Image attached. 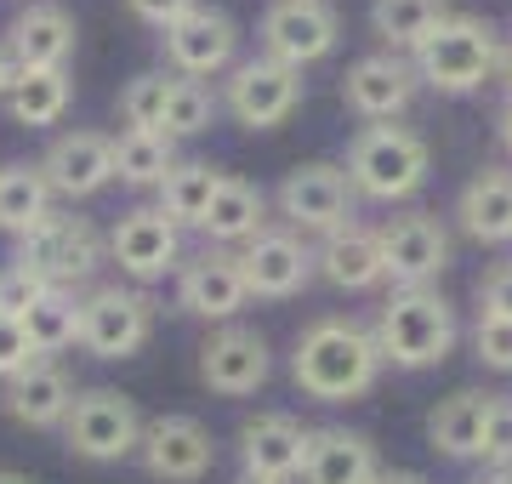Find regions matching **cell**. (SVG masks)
<instances>
[{
	"label": "cell",
	"mask_w": 512,
	"mask_h": 484,
	"mask_svg": "<svg viewBox=\"0 0 512 484\" xmlns=\"http://www.w3.org/2000/svg\"><path fill=\"white\" fill-rule=\"evenodd\" d=\"M40 171L57 200H92L97 188L114 183V137L103 131H63L40 154Z\"/></svg>",
	"instance_id": "obj_20"
},
{
	"label": "cell",
	"mask_w": 512,
	"mask_h": 484,
	"mask_svg": "<svg viewBox=\"0 0 512 484\" xmlns=\"http://www.w3.org/2000/svg\"><path fill=\"white\" fill-rule=\"evenodd\" d=\"M63 445L80 462H126L143 445V410L120 388H80L63 416Z\"/></svg>",
	"instance_id": "obj_6"
},
{
	"label": "cell",
	"mask_w": 512,
	"mask_h": 484,
	"mask_svg": "<svg viewBox=\"0 0 512 484\" xmlns=\"http://www.w3.org/2000/svg\"><path fill=\"white\" fill-rule=\"evenodd\" d=\"M382 245V274L393 280V291H421L450 268V234L433 211H399L376 228Z\"/></svg>",
	"instance_id": "obj_11"
},
{
	"label": "cell",
	"mask_w": 512,
	"mask_h": 484,
	"mask_svg": "<svg viewBox=\"0 0 512 484\" xmlns=\"http://www.w3.org/2000/svg\"><path fill=\"white\" fill-rule=\"evenodd\" d=\"M171 86H177V75H165V69H143V75H131L126 92H120V120H126L131 131H160Z\"/></svg>",
	"instance_id": "obj_35"
},
{
	"label": "cell",
	"mask_w": 512,
	"mask_h": 484,
	"mask_svg": "<svg viewBox=\"0 0 512 484\" xmlns=\"http://www.w3.org/2000/svg\"><path fill=\"white\" fill-rule=\"evenodd\" d=\"M313 268H319V280L336 285V291H370V285H382V245H376V228H336L319 240L313 251Z\"/></svg>",
	"instance_id": "obj_24"
},
{
	"label": "cell",
	"mask_w": 512,
	"mask_h": 484,
	"mask_svg": "<svg viewBox=\"0 0 512 484\" xmlns=\"http://www.w3.org/2000/svg\"><path fill=\"white\" fill-rule=\"evenodd\" d=\"M40 291H46V285H40L29 268H18V262L0 268V319H23L40 302Z\"/></svg>",
	"instance_id": "obj_38"
},
{
	"label": "cell",
	"mask_w": 512,
	"mask_h": 484,
	"mask_svg": "<svg viewBox=\"0 0 512 484\" xmlns=\"http://www.w3.org/2000/svg\"><path fill=\"white\" fill-rule=\"evenodd\" d=\"M131 12H137V18L148 23V29H171V23L177 18H188V12H194V6H200V0H126Z\"/></svg>",
	"instance_id": "obj_41"
},
{
	"label": "cell",
	"mask_w": 512,
	"mask_h": 484,
	"mask_svg": "<svg viewBox=\"0 0 512 484\" xmlns=\"http://www.w3.org/2000/svg\"><path fill=\"white\" fill-rule=\"evenodd\" d=\"M177 166V143L165 131H120L114 137V177L126 188H160L165 171Z\"/></svg>",
	"instance_id": "obj_33"
},
{
	"label": "cell",
	"mask_w": 512,
	"mask_h": 484,
	"mask_svg": "<svg viewBox=\"0 0 512 484\" xmlns=\"http://www.w3.org/2000/svg\"><path fill=\"white\" fill-rule=\"evenodd\" d=\"M160 46L177 80H211L239 63V23L217 6H194L188 18L160 29Z\"/></svg>",
	"instance_id": "obj_13"
},
{
	"label": "cell",
	"mask_w": 512,
	"mask_h": 484,
	"mask_svg": "<svg viewBox=\"0 0 512 484\" xmlns=\"http://www.w3.org/2000/svg\"><path fill=\"white\" fill-rule=\"evenodd\" d=\"M376 348H382V365H399V371H433L450 359L456 348V308L444 291L421 285V291H393L376 314Z\"/></svg>",
	"instance_id": "obj_2"
},
{
	"label": "cell",
	"mask_w": 512,
	"mask_h": 484,
	"mask_svg": "<svg viewBox=\"0 0 512 484\" xmlns=\"http://www.w3.org/2000/svg\"><path fill=\"white\" fill-rule=\"evenodd\" d=\"M35 342H29V331H23L18 319H0V382H12L18 371H29L35 365Z\"/></svg>",
	"instance_id": "obj_39"
},
{
	"label": "cell",
	"mask_w": 512,
	"mask_h": 484,
	"mask_svg": "<svg viewBox=\"0 0 512 484\" xmlns=\"http://www.w3.org/2000/svg\"><path fill=\"white\" fill-rule=\"evenodd\" d=\"M495 80H501V86L512 92V35L501 40V57H495Z\"/></svg>",
	"instance_id": "obj_42"
},
{
	"label": "cell",
	"mask_w": 512,
	"mask_h": 484,
	"mask_svg": "<svg viewBox=\"0 0 512 484\" xmlns=\"http://www.w3.org/2000/svg\"><path fill=\"white\" fill-rule=\"evenodd\" d=\"M29 6H35V0H29Z\"/></svg>",
	"instance_id": "obj_49"
},
{
	"label": "cell",
	"mask_w": 512,
	"mask_h": 484,
	"mask_svg": "<svg viewBox=\"0 0 512 484\" xmlns=\"http://www.w3.org/2000/svg\"><path fill=\"white\" fill-rule=\"evenodd\" d=\"M456 217L478 245H507L512 240V171L507 166L473 171L456 200Z\"/></svg>",
	"instance_id": "obj_26"
},
{
	"label": "cell",
	"mask_w": 512,
	"mask_h": 484,
	"mask_svg": "<svg viewBox=\"0 0 512 484\" xmlns=\"http://www.w3.org/2000/svg\"><path fill=\"white\" fill-rule=\"evenodd\" d=\"M74 376L57 359H35L29 371H18L12 382H0V410L18 428H63V416L74 405Z\"/></svg>",
	"instance_id": "obj_22"
},
{
	"label": "cell",
	"mask_w": 512,
	"mask_h": 484,
	"mask_svg": "<svg viewBox=\"0 0 512 484\" xmlns=\"http://www.w3.org/2000/svg\"><path fill=\"white\" fill-rule=\"evenodd\" d=\"M74 103V80L69 69H18L12 92H6V114L29 131H46L57 126Z\"/></svg>",
	"instance_id": "obj_29"
},
{
	"label": "cell",
	"mask_w": 512,
	"mask_h": 484,
	"mask_svg": "<svg viewBox=\"0 0 512 484\" xmlns=\"http://www.w3.org/2000/svg\"><path fill=\"white\" fill-rule=\"evenodd\" d=\"M137 462L160 484H200L217 467V439L200 416H154V422H143Z\"/></svg>",
	"instance_id": "obj_14"
},
{
	"label": "cell",
	"mask_w": 512,
	"mask_h": 484,
	"mask_svg": "<svg viewBox=\"0 0 512 484\" xmlns=\"http://www.w3.org/2000/svg\"><path fill=\"white\" fill-rule=\"evenodd\" d=\"M234 484H274V479H245V473H239V479Z\"/></svg>",
	"instance_id": "obj_48"
},
{
	"label": "cell",
	"mask_w": 512,
	"mask_h": 484,
	"mask_svg": "<svg viewBox=\"0 0 512 484\" xmlns=\"http://www.w3.org/2000/svg\"><path fill=\"white\" fill-rule=\"evenodd\" d=\"M18 325L29 331V342H35L40 359H57L63 348H80V297H74V291L46 285V291H40V302L18 319Z\"/></svg>",
	"instance_id": "obj_32"
},
{
	"label": "cell",
	"mask_w": 512,
	"mask_h": 484,
	"mask_svg": "<svg viewBox=\"0 0 512 484\" xmlns=\"http://www.w3.org/2000/svg\"><path fill=\"white\" fill-rule=\"evenodd\" d=\"M52 183H46V171H40V160L29 166V160H12V166H0V234H12V240H23L29 228H40L46 217H52Z\"/></svg>",
	"instance_id": "obj_28"
},
{
	"label": "cell",
	"mask_w": 512,
	"mask_h": 484,
	"mask_svg": "<svg viewBox=\"0 0 512 484\" xmlns=\"http://www.w3.org/2000/svg\"><path fill=\"white\" fill-rule=\"evenodd\" d=\"M177 302H183V314L194 319H217V325H234V314L251 302L245 291V274H239V251H200L194 262L177 268Z\"/></svg>",
	"instance_id": "obj_19"
},
{
	"label": "cell",
	"mask_w": 512,
	"mask_h": 484,
	"mask_svg": "<svg viewBox=\"0 0 512 484\" xmlns=\"http://www.w3.org/2000/svg\"><path fill=\"white\" fill-rule=\"evenodd\" d=\"M109 257L114 268L137 285H154L183 268V228L165 217L160 205H131L109 228Z\"/></svg>",
	"instance_id": "obj_12"
},
{
	"label": "cell",
	"mask_w": 512,
	"mask_h": 484,
	"mask_svg": "<svg viewBox=\"0 0 512 484\" xmlns=\"http://www.w3.org/2000/svg\"><path fill=\"white\" fill-rule=\"evenodd\" d=\"M495 137H501V149L512 154V103L501 109V120H495Z\"/></svg>",
	"instance_id": "obj_45"
},
{
	"label": "cell",
	"mask_w": 512,
	"mask_h": 484,
	"mask_svg": "<svg viewBox=\"0 0 512 484\" xmlns=\"http://www.w3.org/2000/svg\"><path fill=\"white\" fill-rule=\"evenodd\" d=\"M495 57H501V29L490 18H473V12H450L410 52V63H416L421 86H433L444 97H467L484 80H495Z\"/></svg>",
	"instance_id": "obj_3"
},
{
	"label": "cell",
	"mask_w": 512,
	"mask_h": 484,
	"mask_svg": "<svg viewBox=\"0 0 512 484\" xmlns=\"http://www.w3.org/2000/svg\"><path fill=\"white\" fill-rule=\"evenodd\" d=\"M353 183L342 166H330V160H308V166L285 171V183H279L274 205L279 217H285V228L291 234H336V228L353 223Z\"/></svg>",
	"instance_id": "obj_8"
},
{
	"label": "cell",
	"mask_w": 512,
	"mask_h": 484,
	"mask_svg": "<svg viewBox=\"0 0 512 484\" xmlns=\"http://www.w3.org/2000/svg\"><path fill=\"white\" fill-rule=\"evenodd\" d=\"M262 57H274L285 69H308L319 57L336 52L342 40V18L330 0H268V12L256 23Z\"/></svg>",
	"instance_id": "obj_9"
},
{
	"label": "cell",
	"mask_w": 512,
	"mask_h": 484,
	"mask_svg": "<svg viewBox=\"0 0 512 484\" xmlns=\"http://www.w3.org/2000/svg\"><path fill=\"white\" fill-rule=\"evenodd\" d=\"M490 399L495 393H478V388H456L450 399L427 410V445L450 456V462H473L478 445H484V416H490Z\"/></svg>",
	"instance_id": "obj_27"
},
{
	"label": "cell",
	"mask_w": 512,
	"mask_h": 484,
	"mask_svg": "<svg viewBox=\"0 0 512 484\" xmlns=\"http://www.w3.org/2000/svg\"><path fill=\"white\" fill-rule=\"evenodd\" d=\"M444 18H450L444 0H376V6H370V29H376V40H382L387 52H399V57L416 52Z\"/></svg>",
	"instance_id": "obj_31"
},
{
	"label": "cell",
	"mask_w": 512,
	"mask_h": 484,
	"mask_svg": "<svg viewBox=\"0 0 512 484\" xmlns=\"http://www.w3.org/2000/svg\"><path fill=\"white\" fill-rule=\"evenodd\" d=\"M154 336V297L137 285H97L80 297V348L92 359H131Z\"/></svg>",
	"instance_id": "obj_7"
},
{
	"label": "cell",
	"mask_w": 512,
	"mask_h": 484,
	"mask_svg": "<svg viewBox=\"0 0 512 484\" xmlns=\"http://www.w3.org/2000/svg\"><path fill=\"white\" fill-rule=\"evenodd\" d=\"M211 120H217L211 86H205V80H177L171 97H165V120H160L165 137H171V143H177V137H200V131H211Z\"/></svg>",
	"instance_id": "obj_34"
},
{
	"label": "cell",
	"mask_w": 512,
	"mask_h": 484,
	"mask_svg": "<svg viewBox=\"0 0 512 484\" xmlns=\"http://www.w3.org/2000/svg\"><path fill=\"white\" fill-rule=\"evenodd\" d=\"M302 103V69H285L274 57H245L222 80V109L234 114L245 131L285 126Z\"/></svg>",
	"instance_id": "obj_10"
},
{
	"label": "cell",
	"mask_w": 512,
	"mask_h": 484,
	"mask_svg": "<svg viewBox=\"0 0 512 484\" xmlns=\"http://www.w3.org/2000/svg\"><path fill=\"white\" fill-rule=\"evenodd\" d=\"M478 319H512V262H495L478 280Z\"/></svg>",
	"instance_id": "obj_40"
},
{
	"label": "cell",
	"mask_w": 512,
	"mask_h": 484,
	"mask_svg": "<svg viewBox=\"0 0 512 484\" xmlns=\"http://www.w3.org/2000/svg\"><path fill=\"white\" fill-rule=\"evenodd\" d=\"M473 354H478V365H490V371H507L512 376V319H478Z\"/></svg>",
	"instance_id": "obj_37"
},
{
	"label": "cell",
	"mask_w": 512,
	"mask_h": 484,
	"mask_svg": "<svg viewBox=\"0 0 512 484\" xmlns=\"http://www.w3.org/2000/svg\"><path fill=\"white\" fill-rule=\"evenodd\" d=\"M348 183L353 194H365V200H410L421 183H427V171H433V154H427V137L410 126H365L359 137L348 143Z\"/></svg>",
	"instance_id": "obj_4"
},
{
	"label": "cell",
	"mask_w": 512,
	"mask_h": 484,
	"mask_svg": "<svg viewBox=\"0 0 512 484\" xmlns=\"http://www.w3.org/2000/svg\"><path fill=\"white\" fill-rule=\"evenodd\" d=\"M308 433L296 416L285 410H256L239 422V473L245 479H274V484H291L302 479V462H308Z\"/></svg>",
	"instance_id": "obj_18"
},
{
	"label": "cell",
	"mask_w": 512,
	"mask_h": 484,
	"mask_svg": "<svg viewBox=\"0 0 512 484\" xmlns=\"http://www.w3.org/2000/svg\"><path fill=\"white\" fill-rule=\"evenodd\" d=\"M478 484H512V467H484V479Z\"/></svg>",
	"instance_id": "obj_46"
},
{
	"label": "cell",
	"mask_w": 512,
	"mask_h": 484,
	"mask_svg": "<svg viewBox=\"0 0 512 484\" xmlns=\"http://www.w3.org/2000/svg\"><path fill=\"white\" fill-rule=\"evenodd\" d=\"M103 257H109V240L97 234L92 217H74V211H57L40 228H29L18 240V251H12V262L18 268H29L40 285H57V291H74V285H86L103 268Z\"/></svg>",
	"instance_id": "obj_5"
},
{
	"label": "cell",
	"mask_w": 512,
	"mask_h": 484,
	"mask_svg": "<svg viewBox=\"0 0 512 484\" xmlns=\"http://www.w3.org/2000/svg\"><path fill=\"white\" fill-rule=\"evenodd\" d=\"M382 376V348L359 319H313L291 348V382L319 405H348L365 399Z\"/></svg>",
	"instance_id": "obj_1"
},
{
	"label": "cell",
	"mask_w": 512,
	"mask_h": 484,
	"mask_svg": "<svg viewBox=\"0 0 512 484\" xmlns=\"http://www.w3.org/2000/svg\"><path fill=\"white\" fill-rule=\"evenodd\" d=\"M222 177H228V171L211 166V160H177V166L165 171V183L154 188V194H160L154 205H160L177 228H200L205 211H211V194L222 188Z\"/></svg>",
	"instance_id": "obj_30"
},
{
	"label": "cell",
	"mask_w": 512,
	"mask_h": 484,
	"mask_svg": "<svg viewBox=\"0 0 512 484\" xmlns=\"http://www.w3.org/2000/svg\"><path fill=\"white\" fill-rule=\"evenodd\" d=\"M274 376V354H268V336L251 325H217L200 342V382L222 399H245Z\"/></svg>",
	"instance_id": "obj_17"
},
{
	"label": "cell",
	"mask_w": 512,
	"mask_h": 484,
	"mask_svg": "<svg viewBox=\"0 0 512 484\" xmlns=\"http://www.w3.org/2000/svg\"><path fill=\"white\" fill-rule=\"evenodd\" d=\"M478 462L490 467H512V393H495L490 416H484V445H478Z\"/></svg>",
	"instance_id": "obj_36"
},
{
	"label": "cell",
	"mask_w": 512,
	"mask_h": 484,
	"mask_svg": "<svg viewBox=\"0 0 512 484\" xmlns=\"http://www.w3.org/2000/svg\"><path fill=\"white\" fill-rule=\"evenodd\" d=\"M74 46H80V23L57 0H35L6 23V57L18 69H69Z\"/></svg>",
	"instance_id": "obj_21"
},
{
	"label": "cell",
	"mask_w": 512,
	"mask_h": 484,
	"mask_svg": "<svg viewBox=\"0 0 512 484\" xmlns=\"http://www.w3.org/2000/svg\"><path fill=\"white\" fill-rule=\"evenodd\" d=\"M382 462L376 445L353 428H313L308 433V462H302V484H376Z\"/></svg>",
	"instance_id": "obj_23"
},
{
	"label": "cell",
	"mask_w": 512,
	"mask_h": 484,
	"mask_svg": "<svg viewBox=\"0 0 512 484\" xmlns=\"http://www.w3.org/2000/svg\"><path fill=\"white\" fill-rule=\"evenodd\" d=\"M421 80H416V63L399 52H370V57H353L348 75H342V103H348L359 120L370 126H387L399 120L410 103H416Z\"/></svg>",
	"instance_id": "obj_16"
},
{
	"label": "cell",
	"mask_w": 512,
	"mask_h": 484,
	"mask_svg": "<svg viewBox=\"0 0 512 484\" xmlns=\"http://www.w3.org/2000/svg\"><path fill=\"white\" fill-rule=\"evenodd\" d=\"M239 274H245V291H251V297L285 302V297H296L319 268H313V245L302 240V234H291L285 223H268L256 240L239 245Z\"/></svg>",
	"instance_id": "obj_15"
},
{
	"label": "cell",
	"mask_w": 512,
	"mask_h": 484,
	"mask_svg": "<svg viewBox=\"0 0 512 484\" xmlns=\"http://www.w3.org/2000/svg\"><path fill=\"white\" fill-rule=\"evenodd\" d=\"M376 484H427L421 473H410V467H382L376 473Z\"/></svg>",
	"instance_id": "obj_43"
},
{
	"label": "cell",
	"mask_w": 512,
	"mask_h": 484,
	"mask_svg": "<svg viewBox=\"0 0 512 484\" xmlns=\"http://www.w3.org/2000/svg\"><path fill=\"white\" fill-rule=\"evenodd\" d=\"M12 80H18V63H12V57H6V46H0V97L12 92Z\"/></svg>",
	"instance_id": "obj_44"
},
{
	"label": "cell",
	"mask_w": 512,
	"mask_h": 484,
	"mask_svg": "<svg viewBox=\"0 0 512 484\" xmlns=\"http://www.w3.org/2000/svg\"><path fill=\"white\" fill-rule=\"evenodd\" d=\"M268 228V194L251 183V177H222V188L211 194V211H205L200 234L211 245H222V251H239L245 240H256Z\"/></svg>",
	"instance_id": "obj_25"
},
{
	"label": "cell",
	"mask_w": 512,
	"mask_h": 484,
	"mask_svg": "<svg viewBox=\"0 0 512 484\" xmlns=\"http://www.w3.org/2000/svg\"><path fill=\"white\" fill-rule=\"evenodd\" d=\"M0 484H35L29 473H12V467H0Z\"/></svg>",
	"instance_id": "obj_47"
}]
</instances>
